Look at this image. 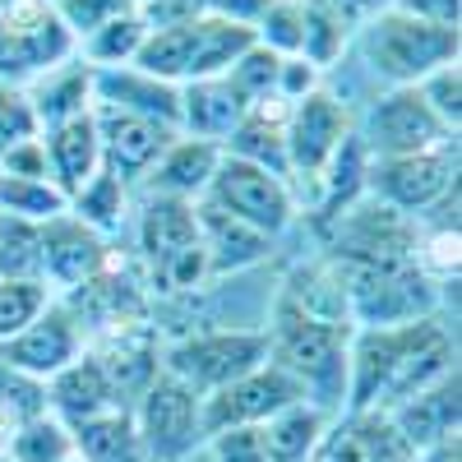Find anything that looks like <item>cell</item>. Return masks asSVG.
<instances>
[{
    "instance_id": "1",
    "label": "cell",
    "mask_w": 462,
    "mask_h": 462,
    "mask_svg": "<svg viewBox=\"0 0 462 462\" xmlns=\"http://www.w3.org/2000/svg\"><path fill=\"white\" fill-rule=\"evenodd\" d=\"M457 370L448 328L430 319H411L393 328H356L346 346V411H389L426 383Z\"/></svg>"
},
{
    "instance_id": "2",
    "label": "cell",
    "mask_w": 462,
    "mask_h": 462,
    "mask_svg": "<svg viewBox=\"0 0 462 462\" xmlns=\"http://www.w3.org/2000/svg\"><path fill=\"white\" fill-rule=\"evenodd\" d=\"M263 333H268V361L296 379L305 402L333 416V407L346 402V346H352L356 328L342 319H319L291 305L287 296H278L273 324Z\"/></svg>"
},
{
    "instance_id": "3",
    "label": "cell",
    "mask_w": 462,
    "mask_h": 462,
    "mask_svg": "<svg viewBox=\"0 0 462 462\" xmlns=\"http://www.w3.org/2000/svg\"><path fill=\"white\" fill-rule=\"evenodd\" d=\"M254 47V28L226 23V19H189V23H171V28H148L143 47L134 56V69L152 74L167 84H195V79H217L236 65L241 51Z\"/></svg>"
},
{
    "instance_id": "4",
    "label": "cell",
    "mask_w": 462,
    "mask_h": 462,
    "mask_svg": "<svg viewBox=\"0 0 462 462\" xmlns=\"http://www.w3.org/2000/svg\"><path fill=\"white\" fill-rule=\"evenodd\" d=\"M457 47H462L457 28L420 23V19H411V14H398L393 5L365 14V28H361L365 65H370L389 88H416V84L426 79V74H435L439 65H453V60H457Z\"/></svg>"
},
{
    "instance_id": "5",
    "label": "cell",
    "mask_w": 462,
    "mask_h": 462,
    "mask_svg": "<svg viewBox=\"0 0 462 462\" xmlns=\"http://www.w3.org/2000/svg\"><path fill=\"white\" fill-rule=\"evenodd\" d=\"M139 259L158 291H195L208 282V259L199 245L195 204L148 195L139 213Z\"/></svg>"
},
{
    "instance_id": "6",
    "label": "cell",
    "mask_w": 462,
    "mask_h": 462,
    "mask_svg": "<svg viewBox=\"0 0 462 462\" xmlns=\"http://www.w3.org/2000/svg\"><path fill=\"white\" fill-rule=\"evenodd\" d=\"M337 278L346 291V319H352V328H393V324H411V319H430L439 305V287L416 263L337 268Z\"/></svg>"
},
{
    "instance_id": "7",
    "label": "cell",
    "mask_w": 462,
    "mask_h": 462,
    "mask_svg": "<svg viewBox=\"0 0 462 462\" xmlns=\"http://www.w3.org/2000/svg\"><path fill=\"white\" fill-rule=\"evenodd\" d=\"M268 361V333L263 328H208L195 337H180L162 352V370L180 379L185 389L199 398L226 389L231 379H241Z\"/></svg>"
},
{
    "instance_id": "8",
    "label": "cell",
    "mask_w": 462,
    "mask_h": 462,
    "mask_svg": "<svg viewBox=\"0 0 462 462\" xmlns=\"http://www.w3.org/2000/svg\"><path fill=\"white\" fill-rule=\"evenodd\" d=\"M134 430L143 444L148 462H185L204 448V398L195 389H185L180 379H171L167 370L148 383L130 407Z\"/></svg>"
},
{
    "instance_id": "9",
    "label": "cell",
    "mask_w": 462,
    "mask_h": 462,
    "mask_svg": "<svg viewBox=\"0 0 462 462\" xmlns=\"http://www.w3.org/2000/svg\"><path fill=\"white\" fill-rule=\"evenodd\" d=\"M69 56H79V42L56 19L51 0H10L0 14V79L23 88Z\"/></svg>"
},
{
    "instance_id": "10",
    "label": "cell",
    "mask_w": 462,
    "mask_h": 462,
    "mask_svg": "<svg viewBox=\"0 0 462 462\" xmlns=\"http://www.w3.org/2000/svg\"><path fill=\"white\" fill-rule=\"evenodd\" d=\"M365 195L407 217H426L457 199V139L411 158H370Z\"/></svg>"
},
{
    "instance_id": "11",
    "label": "cell",
    "mask_w": 462,
    "mask_h": 462,
    "mask_svg": "<svg viewBox=\"0 0 462 462\" xmlns=\"http://www.w3.org/2000/svg\"><path fill=\"white\" fill-rule=\"evenodd\" d=\"M204 199L231 217H241L245 226L263 231L268 241L282 236V231L296 222V195H291V185L273 171H263V167H250L241 158H231V152H222L217 158V171L204 189Z\"/></svg>"
},
{
    "instance_id": "12",
    "label": "cell",
    "mask_w": 462,
    "mask_h": 462,
    "mask_svg": "<svg viewBox=\"0 0 462 462\" xmlns=\"http://www.w3.org/2000/svg\"><path fill=\"white\" fill-rule=\"evenodd\" d=\"M453 139L457 134L426 106V97L416 88H389L365 111V130H361L370 158H411V152H430Z\"/></svg>"
},
{
    "instance_id": "13",
    "label": "cell",
    "mask_w": 462,
    "mask_h": 462,
    "mask_svg": "<svg viewBox=\"0 0 462 462\" xmlns=\"http://www.w3.org/2000/svg\"><path fill=\"white\" fill-rule=\"evenodd\" d=\"M352 134V111H346L328 88L305 93L287 111V176L319 180L337 143Z\"/></svg>"
},
{
    "instance_id": "14",
    "label": "cell",
    "mask_w": 462,
    "mask_h": 462,
    "mask_svg": "<svg viewBox=\"0 0 462 462\" xmlns=\"http://www.w3.org/2000/svg\"><path fill=\"white\" fill-rule=\"evenodd\" d=\"M291 402H305L296 379L282 374L273 361H263L259 370L231 379L226 389L204 398V435H217V430H231V426H263L268 416H278Z\"/></svg>"
},
{
    "instance_id": "15",
    "label": "cell",
    "mask_w": 462,
    "mask_h": 462,
    "mask_svg": "<svg viewBox=\"0 0 462 462\" xmlns=\"http://www.w3.org/2000/svg\"><path fill=\"white\" fill-rule=\"evenodd\" d=\"M79 352H84V319L74 315L65 300H51L23 333H14L10 342H0V365H10L19 374H32V379L47 383Z\"/></svg>"
},
{
    "instance_id": "16",
    "label": "cell",
    "mask_w": 462,
    "mask_h": 462,
    "mask_svg": "<svg viewBox=\"0 0 462 462\" xmlns=\"http://www.w3.org/2000/svg\"><path fill=\"white\" fill-rule=\"evenodd\" d=\"M93 121H97V143H102V171H111L121 185L143 180L152 162L167 152V143L180 134V130H167L158 121L111 111V106H93Z\"/></svg>"
},
{
    "instance_id": "17",
    "label": "cell",
    "mask_w": 462,
    "mask_h": 462,
    "mask_svg": "<svg viewBox=\"0 0 462 462\" xmlns=\"http://www.w3.org/2000/svg\"><path fill=\"white\" fill-rule=\"evenodd\" d=\"M111 263L106 236L84 226L74 213H60L42 226V282L51 291H79Z\"/></svg>"
},
{
    "instance_id": "18",
    "label": "cell",
    "mask_w": 462,
    "mask_h": 462,
    "mask_svg": "<svg viewBox=\"0 0 462 462\" xmlns=\"http://www.w3.org/2000/svg\"><path fill=\"white\" fill-rule=\"evenodd\" d=\"M462 383H457V370H448L444 379L426 383L420 393L402 398L398 407H389L383 416L393 420V430L402 435V444L411 453L430 448V444H444V439H457L462 430Z\"/></svg>"
},
{
    "instance_id": "19",
    "label": "cell",
    "mask_w": 462,
    "mask_h": 462,
    "mask_svg": "<svg viewBox=\"0 0 462 462\" xmlns=\"http://www.w3.org/2000/svg\"><path fill=\"white\" fill-rule=\"evenodd\" d=\"M93 106H111V111H130L143 121H158L167 130L180 125V88L167 79L121 65V69H93Z\"/></svg>"
},
{
    "instance_id": "20",
    "label": "cell",
    "mask_w": 462,
    "mask_h": 462,
    "mask_svg": "<svg viewBox=\"0 0 462 462\" xmlns=\"http://www.w3.org/2000/svg\"><path fill=\"white\" fill-rule=\"evenodd\" d=\"M315 462H416V453L383 411H346L337 426H328Z\"/></svg>"
},
{
    "instance_id": "21",
    "label": "cell",
    "mask_w": 462,
    "mask_h": 462,
    "mask_svg": "<svg viewBox=\"0 0 462 462\" xmlns=\"http://www.w3.org/2000/svg\"><path fill=\"white\" fill-rule=\"evenodd\" d=\"M111 407H125V402H121V393L111 389V379H106L97 352H88V346L65 370H56L47 379V411L60 416L65 426H79V420L102 416Z\"/></svg>"
},
{
    "instance_id": "22",
    "label": "cell",
    "mask_w": 462,
    "mask_h": 462,
    "mask_svg": "<svg viewBox=\"0 0 462 462\" xmlns=\"http://www.w3.org/2000/svg\"><path fill=\"white\" fill-rule=\"evenodd\" d=\"M195 222H199V245L208 259V278H226V273H245V268L268 259V241L263 231L245 226L241 217H231L222 208H213L208 199H195Z\"/></svg>"
},
{
    "instance_id": "23",
    "label": "cell",
    "mask_w": 462,
    "mask_h": 462,
    "mask_svg": "<svg viewBox=\"0 0 462 462\" xmlns=\"http://www.w3.org/2000/svg\"><path fill=\"white\" fill-rule=\"evenodd\" d=\"M23 97L32 106L37 134L74 121V116H88L93 111V65L69 56L65 65H56L47 74H37L32 84H23Z\"/></svg>"
},
{
    "instance_id": "24",
    "label": "cell",
    "mask_w": 462,
    "mask_h": 462,
    "mask_svg": "<svg viewBox=\"0 0 462 462\" xmlns=\"http://www.w3.org/2000/svg\"><path fill=\"white\" fill-rule=\"evenodd\" d=\"M217 158H222L217 143L176 134V139L167 143L162 158L152 162V171L143 176V185H148V195L195 204V199H204V189H208V180H213V171H217Z\"/></svg>"
},
{
    "instance_id": "25",
    "label": "cell",
    "mask_w": 462,
    "mask_h": 462,
    "mask_svg": "<svg viewBox=\"0 0 462 462\" xmlns=\"http://www.w3.org/2000/svg\"><path fill=\"white\" fill-rule=\"evenodd\" d=\"M287 111H291V102H282V97L254 102L245 111V121L236 125V134L222 143V152H231V158H241L250 167L273 171L291 185V176H287Z\"/></svg>"
},
{
    "instance_id": "26",
    "label": "cell",
    "mask_w": 462,
    "mask_h": 462,
    "mask_svg": "<svg viewBox=\"0 0 462 462\" xmlns=\"http://www.w3.org/2000/svg\"><path fill=\"white\" fill-rule=\"evenodd\" d=\"M245 111L250 106L236 97V88H231L222 74L217 79H195V84H180V125L176 130L222 148L236 134V125L245 121Z\"/></svg>"
},
{
    "instance_id": "27",
    "label": "cell",
    "mask_w": 462,
    "mask_h": 462,
    "mask_svg": "<svg viewBox=\"0 0 462 462\" xmlns=\"http://www.w3.org/2000/svg\"><path fill=\"white\" fill-rule=\"evenodd\" d=\"M42 148H47V171L65 189V199L102 171V143H97L93 111L74 116V121H65L56 130H42Z\"/></svg>"
},
{
    "instance_id": "28",
    "label": "cell",
    "mask_w": 462,
    "mask_h": 462,
    "mask_svg": "<svg viewBox=\"0 0 462 462\" xmlns=\"http://www.w3.org/2000/svg\"><path fill=\"white\" fill-rule=\"evenodd\" d=\"M333 426V416L315 402H291L278 416H268L259 435H263V453L268 462H315L324 435Z\"/></svg>"
},
{
    "instance_id": "29",
    "label": "cell",
    "mask_w": 462,
    "mask_h": 462,
    "mask_svg": "<svg viewBox=\"0 0 462 462\" xmlns=\"http://www.w3.org/2000/svg\"><path fill=\"white\" fill-rule=\"evenodd\" d=\"M305 14V32H300V60H310L319 74L346 51L356 23L365 19L361 10H352L346 0H300Z\"/></svg>"
},
{
    "instance_id": "30",
    "label": "cell",
    "mask_w": 462,
    "mask_h": 462,
    "mask_svg": "<svg viewBox=\"0 0 462 462\" xmlns=\"http://www.w3.org/2000/svg\"><path fill=\"white\" fill-rule=\"evenodd\" d=\"M365 176H370V152H365L361 134L352 130L315 180L319 185V226L337 222L356 199H365Z\"/></svg>"
},
{
    "instance_id": "31",
    "label": "cell",
    "mask_w": 462,
    "mask_h": 462,
    "mask_svg": "<svg viewBox=\"0 0 462 462\" xmlns=\"http://www.w3.org/2000/svg\"><path fill=\"white\" fill-rule=\"evenodd\" d=\"M69 439H74V457L84 462H148L130 407H111L102 416L79 420V426H69Z\"/></svg>"
},
{
    "instance_id": "32",
    "label": "cell",
    "mask_w": 462,
    "mask_h": 462,
    "mask_svg": "<svg viewBox=\"0 0 462 462\" xmlns=\"http://www.w3.org/2000/svg\"><path fill=\"white\" fill-rule=\"evenodd\" d=\"M143 37H148V23L134 14H121V19H111L102 28H93L84 42H79V60L93 65V69H121V65H134L139 47H143Z\"/></svg>"
},
{
    "instance_id": "33",
    "label": "cell",
    "mask_w": 462,
    "mask_h": 462,
    "mask_svg": "<svg viewBox=\"0 0 462 462\" xmlns=\"http://www.w3.org/2000/svg\"><path fill=\"white\" fill-rule=\"evenodd\" d=\"M0 213L47 226L51 217L69 213V199L56 180H32V176H0Z\"/></svg>"
},
{
    "instance_id": "34",
    "label": "cell",
    "mask_w": 462,
    "mask_h": 462,
    "mask_svg": "<svg viewBox=\"0 0 462 462\" xmlns=\"http://www.w3.org/2000/svg\"><path fill=\"white\" fill-rule=\"evenodd\" d=\"M69 213L79 217L84 226H93L97 236H111V231L125 222V213H130V204H125V185L116 180L111 171H97L88 185H79V189L69 195Z\"/></svg>"
},
{
    "instance_id": "35",
    "label": "cell",
    "mask_w": 462,
    "mask_h": 462,
    "mask_svg": "<svg viewBox=\"0 0 462 462\" xmlns=\"http://www.w3.org/2000/svg\"><path fill=\"white\" fill-rule=\"evenodd\" d=\"M0 278L42 282V226L0 213Z\"/></svg>"
},
{
    "instance_id": "36",
    "label": "cell",
    "mask_w": 462,
    "mask_h": 462,
    "mask_svg": "<svg viewBox=\"0 0 462 462\" xmlns=\"http://www.w3.org/2000/svg\"><path fill=\"white\" fill-rule=\"evenodd\" d=\"M5 453L14 462H60V457L74 453V439H69V426H65L60 416L42 411V416L23 420V426H14Z\"/></svg>"
},
{
    "instance_id": "37",
    "label": "cell",
    "mask_w": 462,
    "mask_h": 462,
    "mask_svg": "<svg viewBox=\"0 0 462 462\" xmlns=\"http://www.w3.org/2000/svg\"><path fill=\"white\" fill-rule=\"evenodd\" d=\"M278 69H282V56H273L268 47H250V51H241L236 56V65H231L222 79L236 88V97L245 102V106H254V102H263V97H278Z\"/></svg>"
},
{
    "instance_id": "38",
    "label": "cell",
    "mask_w": 462,
    "mask_h": 462,
    "mask_svg": "<svg viewBox=\"0 0 462 462\" xmlns=\"http://www.w3.org/2000/svg\"><path fill=\"white\" fill-rule=\"evenodd\" d=\"M51 300L56 296H51L47 282H10V278H0V342H10L14 333H23Z\"/></svg>"
},
{
    "instance_id": "39",
    "label": "cell",
    "mask_w": 462,
    "mask_h": 462,
    "mask_svg": "<svg viewBox=\"0 0 462 462\" xmlns=\"http://www.w3.org/2000/svg\"><path fill=\"white\" fill-rule=\"evenodd\" d=\"M300 32H305L300 0H268V10L254 23V42L273 56H300Z\"/></svg>"
},
{
    "instance_id": "40",
    "label": "cell",
    "mask_w": 462,
    "mask_h": 462,
    "mask_svg": "<svg viewBox=\"0 0 462 462\" xmlns=\"http://www.w3.org/2000/svg\"><path fill=\"white\" fill-rule=\"evenodd\" d=\"M51 10L74 32V42H84L93 28L121 19V14H134L139 5H134V0H51Z\"/></svg>"
},
{
    "instance_id": "41",
    "label": "cell",
    "mask_w": 462,
    "mask_h": 462,
    "mask_svg": "<svg viewBox=\"0 0 462 462\" xmlns=\"http://www.w3.org/2000/svg\"><path fill=\"white\" fill-rule=\"evenodd\" d=\"M0 411H5L14 426L42 416L47 411V383L32 379V374H19L10 365H0Z\"/></svg>"
},
{
    "instance_id": "42",
    "label": "cell",
    "mask_w": 462,
    "mask_h": 462,
    "mask_svg": "<svg viewBox=\"0 0 462 462\" xmlns=\"http://www.w3.org/2000/svg\"><path fill=\"white\" fill-rule=\"evenodd\" d=\"M416 93L426 97V106L457 134V125H462V69H457V60L439 65L435 74H426V79L416 84Z\"/></svg>"
},
{
    "instance_id": "43",
    "label": "cell",
    "mask_w": 462,
    "mask_h": 462,
    "mask_svg": "<svg viewBox=\"0 0 462 462\" xmlns=\"http://www.w3.org/2000/svg\"><path fill=\"white\" fill-rule=\"evenodd\" d=\"M32 134H37V121H32V106H28L23 88L0 79V158H5L19 139H32Z\"/></svg>"
},
{
    "instance_id": "44",
    "label": "cell",
    "mask_w": 462,
    "mask_h": 462,
    "mask_svg": "<svg viewBox=\"0 0 462 462\" xmlns=\"http://www.w3.org/2000/svg\"><path fill=\"white\" fill-rule=\"evenodd\" d=\"M204 448L213 453V462H268L259 426H231V430H217V435H208Z\"/></svg>"
},
{
    "instance_id": "45",
    "label": "cell",
    "mask_w": 462,
    "mask_h": 462,
    "mask_svg": "<svg viewBox=\"0 0 462 462\" xmlns=\"http://www.w3.org/2000/svg\"><path fill=\"white\" fill-rule=\"evenodd\" d=\"M0 176H32V180H51L47 171V148H42V134L32 139H19L5 158H0Z\"/></svg>"
},
{
    "instance_id": "46",
    "label": "cell",
    "mask_w": 462,
    "mask_h": 462,
    "mask_svg": "<svg viewBox=\"0 0 462 462\" xmlns=\"http://www.w3.org/2000/svg\"><path fill=\"white\" fill-rule=\"evenodd\" d=\"M204 14H208L204 0H152V5H139V19L148 28H171V23L204 19Z\"/></svg>"
},
{
    "instance_id": "47",
    "label": "cell",
    "mask_w": 462,
    "mask_h": 462,
    "mask_svg": "<svg viewBox=\"0 0 462 462\" xmlns=\"http://www.w3.org/2000/svg\"><path fill=\"white\" fill-rule=\"evenodd\" d=\"M319 88V69L300 56H282V69H278V97L282 102H300L305 93Z\"/></svg>"
},
{
    "instance_id": "48",
    "label": "cell",
    "mask_w": 462,
    "mask_h": 462,
    "mask_svg": "<svg viewBox=\"0 0 462 462\" xmlns=\"http://www.w3.org/2000/svg\"><path fill=\"white\" fill-rule=\"evenodd\" d=\"M389 5L398 14H411L435 28H457V19H462V0H389Z\"/></svg>"
},
{
    "instance_id": "49",
    "label": "cell",
    "mask_w": 462,
    "mask_h": 462,
    "mask_svg": "<svg viewBox=\"0 0 462 462\" xmlns=\"http://www.w3.org/2000/svg\"><path fill=\"white\" fill-rule=\"evenodd\" d=\"M213 19H226V23H241V28H254L259 14L268 10V0H204Z\"/></svg>"
},
{
    "instance_id": "50",
    "label": "cell",
    "mask_w": 462,
    "mask_h": 462,
    "mask_svg": "<svg viewBox=\"0 0 462 462\" xmlns=\"http://www.w3.org/2000/svg\"><path fill=\"white\" fill-rule=\"evenodd\" d=\"M416 462H462V439H444V444H430L420 448Z\"/></svg>"
},
{
    "instance_id": "51",
    "label": "cell",
    "mask_w": 462,
    "mask_h": 462,
    "mask_svg": "<svg viewBox=\"0 0 462 462\" xmlns=\"http://www.w3.org/2000/svg\"><path fill=\"white\" fill-rule=\"evenodd\" d=\"M346 5H352V10H361V14H374V10H383V5H389V0H346Z\"/></svg>"
},
{
    "instance_id": "52",
    "label": "cell",
    "mask_w": 462,
    "mask_h": 462,
    "mask_svg": "<svg viewBox=\"0 0 462 462\" xmlns=\"http://www.w3.org/2000/svg\"><path fill=\"white\" fill-rule=\"evenodd\" d=\"M10 435H14V420L0 411V453H5V444H10Z\"/></svg>"
},
{
    "instance_id": "53",
    "label": "cell",
    "mask_w": 462,
    "mask_h": 462,
    "mask_svg": "<svg viewBox=\"0 0 462 462\" xmlns=\"http://www.w3.org/2000/svg\"><path fill=\"white\" fill-rule=\"evenodd\" d=\"M60 462H84V457H74V453H69V457H60Z\"/></svg>"
},
{
    "instance_id": "54",
    "label": "cell",
    "mask_w": 462,
    "mask_h": 462,
    "mask_svg": "<svg viewBox=\"0 0 462 462\" xmlns=\"http://www.w3.org/2000/svg\"><path fill=\"white\" fill-rule=\"evenodd\" d=\"M0 462H14V457H10V453H0Z\"/></svg>"
},
{
    "instance_id": "55",
    "label": "cell",
    "mask_w": 462,
    "mask_h": 462,
    "mask_svg": "<svg viewBox=\"0 0 462 462\" xmlns=\"http://www.w3.org/2000/svg\"><path fill=\"white\" fill-rule=\"evenodd\" d=\"M134 5H152V0H134Z\"/></svg>"
}]
</instances>
